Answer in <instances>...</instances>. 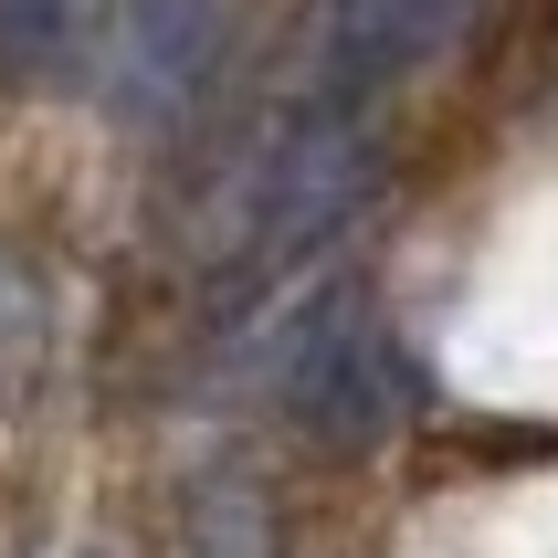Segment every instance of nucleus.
<instances>
[{
  "instance_id": "f257e3e1",
  "label": "nucleus",
  "mask_w": 558,
  "mask_h": 558,
  "mask_svg": "<svg viewBox=\"0 0 558 558\" xmlns=\"http://www.w3.org/2000/svg\"><path fill=\"white\" fill-rule=\"evenodd\" d=\"M232 0H106L95 22V106L117 126H180L221 74Z\"/></svg>"
},
{
  "instance_id": "f03ea898",
  "label": "nucleus",
  "mask_w": 558,
  "mask_h": 558,
  "mask_svg": "<svg viewBox=\"0 0 558 558\" xmlns=\"http://www.w3.org/2000/svg\"><path fill=\"white\" fill-rule=\"evenodd\" d=\"M369 190H379L369 126L338 117V106H306V117L264 148V169H253L243 232H253V253H327L348 221H359Z\"/></svg>"
},
{
  "instance_id": "7ed1b4c3",
  "label": "nucleus",
  "mask_w": 558,
  "mask_h": 558,
  "mask_svg": "<svg viewBox=\"0 0 558 558\" xmlns=\"http://www.w3.org/2000/svg\"><path fill=\"white\" fill-rule=\"evenodd\" d=\"M284 401H295V422H306L316 442H379L422 401V369H411V348L390 338L359 295H338V306L306 316V338L284 359Z\"/></svg>"
},
{
  "instance_id": "20e7f679",
  "label": "nucleus",
  "mask_w": 558,
  "mask_h": 558,
  "mask_svg": "<svg viewBox=\"0 0 558 558\" xmlns=\"http://www.w3.org/2000/svg\"><path fill=\"white\" fill-rule=\"evenodd\" d=\"M474 0H327L316 22V106H369L379 85H411L433 74L453 43H464Z\"/></svg>"
},
{
  "instance_id": "39448f33",
  "label": "nucleus",
  "mask_w": 558,
  "mask_h": 558,
  "mask_svg": "<svg viewBox=\"0 0 558 558\" xmlns=\"http://www.w3.org/2000/svg\"><path fill=\"white\" fill-rule=\"evenodd\" d=\"M74 43V0H0V74L22 85Z\"/></svg>"
}]
</instances>
